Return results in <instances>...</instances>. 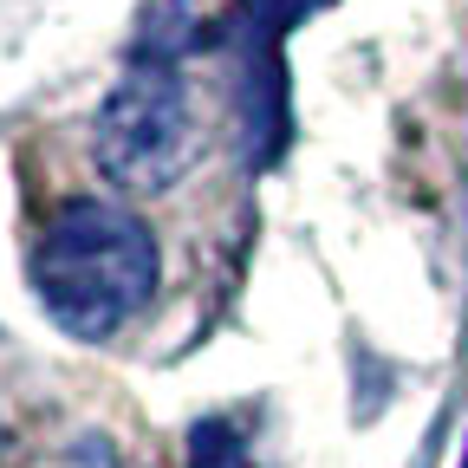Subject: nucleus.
Returning a JSON list of instances; mask_svg holds the SVG:
<instances>
[{"mask_svg":"<svg viewBox=\"0 0 468 468\" xmlns=\"http://www.w3.org/2000/svg\"><path fill=\"white\" fill-rule=\"evenodd\" d=\"M91 156L104 169V183H117L124 196H156L189 169L196 117H189V91L169 58H137L104 91L98 124H91Z\"/></svg>","mask_w":468,"mask_h":468,"instance_id":"obj_2","label":"nucleus"},{"mask_svg":"<svg viewBox=\"0 0 468 468\" xmlns=\"http://www.w3.org/2000/svg\"><path fill=\"white\" fill-rule=\"evenodd\" d=\"M189 468H248V442L228 417H202L189 430Z\"/></svg>","mask_w":468,"mask_h":468,"instance_id":"obj_3","label":"nucleus"},{"mask_svg":"<svg viewBox=\"0 0 468 468\" xmlns=\"http://www.w3.org/2000/svg\"><path fill=\"white\" fill-rule=\"evenodd\" d=\"M156 234L117 202L79 196L33 241V300L66 338H111L156 300Z\"/></svg>","mask_w":468,"mask_h":468,"instance_id":"obj_1","label":"nucleus"}]
</instances>
